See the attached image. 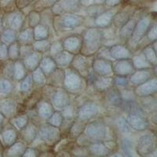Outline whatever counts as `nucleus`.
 Masks as SVG:
<instances>
[{
	"instance_id": "1",
	"label": "nucleus",
	"mask_w": 157,
	"mask_h": 157,
	"mask_svg": "<svg viewBox=\"0 0 157 157\" xmlns=\"http://www.w3.org/2000/svg\"><path fill=\"white\" fill-rule=\"evenodd\" d=\"M104 34L99 29H90L85 32L82 39L81 50L83 55H91L101 47Z\"/></svg>"
},
{
	"instance_id": "2",
	"label": "nucleus",
	"mask_w": 157,
	"mask_h": 157,
	"mask_svg": "<svg viewBox=\"0 0 157 157\" xmlns=\"http://www.w3.org/2000/svg\"><path fill=\"white\" fill-rule=\"evenodd\" d=\"M63 83L65 89L72 93L81 90L84 85L82 75L74 68H68L65 71Z\"/></svg>"
},
{
	"instance_id": "3",
	"label": "nucleus",
	"mask_w": 157,
	"mask_h": 157,
	"mask_svg": "<svg viewBox=\"0 0 157 157\" xmlns=\"http://www.w3.org/2000/svg\"><path fill=\"white\" fill-rule=\"evenodd\" d=\"M81 6L78 0H58L52 6V11L57 15L74 13L79 10Z\"/></svg>"
},
{
	"instance_id": "4",
	"label": "nucleus",
	"mask_w": 157,
	"mask_h": 157,
	"mask_svg": "<svg viewBox=\"0 0 157 157\" xmlns=\"http://www.w3.org/2000/svg\"><path fill=\"white\" fill-rule=\"evenodd\" d=\"M84 132L91 139L101 141L106 139L108 130L107 127L101 122H92L86 125Z\"/></svg>"
},
{
	"instance_id": "5",
	"label": "nucleus",
	"mask_w": 157,
	"mask_h": 157,
	"mask_svg": "<svg viewBox=\"0 0 157 157\" xmlns=\"http://www.w3.org/2000/svg\"><path fill=\"white\" fill-rule=\"evenodd\" d=\"M151 26V18L148 16H144L137 22L130 36V39L131 46H136L139 41L145 36Z\"/></svg>"
},
{
	"instance_id": "6",
	"label": "nucleus",
	"mask_w": 157,
	"mask_h": 157,
	"mask_svg": "<svg viewBox=\"0 0 157 157\" xmlns=\"http://www.w3.org/2000/svg\"><path fill=\"white\" fill-rule=\"evenodd\" d=\"M137 152L141 155H148L155 149V137L152 134L143 136L137 143Z\"/></svg>"
},
{
	"instance_id": "7",
	"label": "nucleus",
	"mask_w": 157,
	"mask_h": 157,
	"mask_svg": "<svg viewBox=\"0 0 157 157\" xmlns=\"http://www.w3.org/2000/svg\"><path fill=\"white\" fill-rule=\"evenodd\" d=\"M39 137L47 144H54L57 142L60 137V132L57 127L51 125H44L40 128L39 132Z\"/></svg>"
},
{
	"instance_id": "8",
	"label": "nucleus",
	"mask_w": 157,
	"mask_h": 157,
	"mask_svg": "<svg viewBox=\"0 0 157 157\" xmlns=\"http://www.w3.org/2000/svg\"><path fill=\"white\" fill-rule=\"evenodd\" d=\"M84 22V17L75 13L64 14L60 17V25L64 29H72L80 26Z\"/></svg>"
},
{
	"instance_id": "9",
	"label": "nucleus",
	"mask_w": 157,
	"mask_h": 157,
	"mask_svg": "<svg viewBox=\"0 0 157 157\" xmlns=\"http://www.w3.org/2000/svg\"><path fill=\"white\" fill-rule=\"evenodd\" d=\"M157 90V79L156 78H150L146 82L137 85L134 93L139 97H146L155 93Z\"/></svg>"
},
{
	"instance_id": "10",
	"label": "nucleus",
	"mask_w": 157,
	"mask_h": 157,
	"mask_svg": "<svg viewBox=\"0 0 157 157\" xmlns=\"http://www.w3.org/2000/svg\"><path fill=\"white\" fill-rule=\"evenodd\" d=\"M73 66V68L80 74L81 75L86 76L89 75L90 64L87 58L83 54H77L74 55L72 61L71 63Z\"/></svg>"
},
{
	"instance_id": "11",
	"label": "nucleus",
	"mask_w": 157,
	"mask_h": 157,
	"mask_svg": "<svg viewBox=\"0 0 157 157\" xmlns=\"http://www.w3.org/2000/svg\"><path fill=\"white\" fill-rule=\"evenodd\" d=\"M93 69L98 75L108 76L113 74V69L111 61L104 59H96L93 62Z\"/></svg>"
},
{
	"instance_id": "12",
	"label": "nucleus",
	"mask_w": 157,
	"mask_h": 157,
	"mask_svg": "<svg viewBox=\"0 0 157 157\" xmlns=\"http://www.w3.org/2000/svg\"><path fill=\"white\" fill-rule=\"evenodd\" d=\"M127 122L130 127L135 130L142 131L148 127V122L145 117L140 114H132L130 113L127 118Z\"/></svg>"
},
{
	"instance_id": "13",
	"label": "nucleus",
	"mask_w": 157,
	"mask_h": 157,
	"mask_svg": "<svg viewBox=\"0 0 157 157\" xmlns=\"http://www.w3.org/2000/svg\"><path fill=\"white\" fill-rule=\"evenodd\" d=\"M62 45L64 50L72 54H77L81 50L82 39L76 36H69L63 41Z\"/></svg>"
},
{
	"instance_id": "14",
	"label": "nucleus",
	"mask_w": 157,
	"mask_h": 157,
	"mask_svg": "<svg viewBox=\"0 0 157 157\" xmlns=\"http://www.w3.org/2000/svg\"><path fill=\"white\" fill-rule=\"evenodd\" d=\"M98 112H99V108L96 104L89 102L84 104L83 105L78 109V117L80 120L85 121L98 114Z\"/></svg>"
},
{
	"instance_id": "15",
	"label": "nucleus",
	"mask_w": 157,
	"mask_h": 157,
	"mask_svg": "<svg viewBox=\"0 0 157 157\" xmlns=\"http://www.w3.org/2000/svg\"><path fill=\"white\" fill-rule=\"evenodd\" d=\"M134 68L132 61H130L129 59H123V60H119L113 69L117 75L125 76L132 73L134 71Z\"/></svg>"
},
{
	"instance_id": "16",
	"label": "nucleus",
	"mask_w": 157,
	"mask_h": 157,
	"mask_svg": "<svg viewBox=\"0 0 157 157\" xmlns=\"http://www.w3.org/2000/svg\"><path fill=\"white\" fill-rule=\"evenodd\" d=\"M42 59V55L39 52L32 51L28 55L24 57L23 64L25 68L29 71H34L39 65V63Z\"/></svg>"
},
{
	"instance_id": "17",
	"label": "nucleus",
	"mask_w": 157,
	"mask_h": 157,
	"mask_svg": "<svg viewBox=\"0 0 157 157\" xmlns=\"http://www.w3.org/2000/svg\"><path fill=\"white\" fill-rule=\"evenodd\" d=\"M116 12L115 10H105L95 17L94 24L98 28L109 27L113 23V17Z\"/></svg>"
},
{
	"instance_id": "18",
	"label": "nucleus",
	"mask_w": 157,
	"mask_h": 157,
	"mask_svg": "<svg viewBox=\"0 0 157 157\" xmlns=\"http://www.w3.org/2000/svg\"><path fill=\"white\" fill-rule=\"evenodd\" d=\"M109 51L114 60H123V59H130L131 57L130 50L123 45H114L109 49Z\"/></svg>"
},
{
	"instance_id": "19",
	"label": "nucleus",
	"mask_w": 157,
	"mask_h": 157,
	"mask_svg": "<svg viewBox=\"0 0 157 157\" xmlns=\"http://www.w3.org/2000/svg\"><path fill=\"white\" fill-rule=\"evenodd\" d=\"M69 102V96L67 91L65 90H57L53 97V104L58 109H62L65 106L68 105Z\"/></svg>"
},
{
	"instance_id": "20",
	"label": "nucleus",
	"mask_w": 157,
	"mask_h": 157,
	"mask_svg": "<svg viewBox=\"0 0 157 157\" xmlns=\"http://www.w3.org/2000/svg\"><path fill=\"white\" fill-rule=\"evenodd\" d=\"M8 25L10 29L14 31L20 30L22 28L24 23V14L21 11L11 13L7 17Z\"/></svg>"
},
{
	"instance_id": "21",
	"label": "nucleus",
	"mask_w": 157,
	"mask_h": 157,
	"mask_svg": "<svg viewBox=\"0 0 157 157\" xmlns=\"http://www.w3.org/2000/svg\"><path fill=\"white\" fill-rule=\"evenodd\" d=\"M94 86L98 91H105L113 86V79L110 77L98 75L93 80Z\"/></svg>"
},
{
	"instance_id": "22",
	"label": "nucleus",
	"mask_w": 157,
	"mask_h": 157,
	"mask_svg": "<svg viewBox=\"0 0 157 157\" xmlns=\"http://www.w3.org/2000/svg\"><path fill=\"white\" fill-rule=\"evenodd\" d=\"M73 57L74 54L63 50L54 57V61H55L57 66L63 68V67H68L72 61Z\"/></svg>"
},
{
	"instance_id": "23",
	"label": "nucleus",
	"mask_w": 157,
	"mask_h": 157,
	"mask_svg": "<svg viewBox=\"0 0 157 157\" xmlns=\"http://www.w3.org/2000/svg\"><path fill=\"white\" fill-rule=\"evenodd\" d=\"M151 78V72L147 69H139L130 76V82L134 85H139Z\"/></svg>"
},
{
	"instance_id": "24",
	"label": "nucleus",
	"mask_w": 157,
	"mask_h": 157,
	"mask_svg": "<svg viewBox=\"0 0 157 157\" xmlns=\"http://www.w3.org/2000/svg\"><path fill=\"white\" fill-rule=\"evenodd\" d=\"M133 15V11L131 10H125L121 12L116 13L113 17V22L117 28H121L123 25H125Z\"/></svg>"
},
{
	"instance_id": "25",
	"label": "nucleus",
	"mask_w": 157,
	"mask_h": 157,
	"mask_svg": "<svg viewBox=\"0 0 157 157\" xmlns=\"http://www.w3.org/2000/svg\"><path fill=\"white\" fill-rule=\"evenodd\" d=\"M137 20L134 18H130L128 21L123 25L121 28H120V36L124 40H128L130 38L132 32L134 31L135 25L137 24Z\"/></svg>"
},
{
	"instance_id": "26",
	"label": "nucleus",
	"mask_w": 157,
	"mask_h": 157,
	"mask_svg": "<svg viewBox=\"0 0 157 157\" xmlns=\"http://www.w3.org/2000/svg\"><path fill=\"white\" fill-rule=\"evenodd\" d=\"M39 68L43 70L45 74L50 75L56 70L57 64H56L54 59L50 57H45L41 59L40 63H39Z\"/></svg>"
},
{
	"instance_id": "27",
	"label": "nucleus",
	"mask_w": 157,
	"mask_h": 157,
	"mask_svg": "<svg viewBox=\"0 0 157 157\" xmlns=\"http://www.w3.org/2000/svg\"><path fill=\"white\" fill-rule=\"evenodd\" d=\"M16 109L14 101L6 99L0 102V113L6 117H10Z\"/></svg>"
},
{
	"instance_id": "28",
	"label": "nucleus",
	"mask_w": 157,
	"mask_h": 157,
	"mask_svg": "<svg viewBox=\"0 0 157 157\" xmlns=\"http://www.w3.org/2000/svg\"><path fill=\"white\" fill-rule=\"evenodd\" d=\"M90 152L95 156H106L109 154V150L105 144L101 142L93 143L89 147Z\"/></svg>"
},
{
	"instance_id": "29",
	"label": "nucleus",
	"mask_w": 157,
	"mask_h": 157,
	"mask_svg": "<svg viewBox=\"0 0 157 157\" xmlns=\"http://www.w3.org/2000/svg\"><path fill=\"white\" fill-rule=\"evenodd\" d=\"M54 107L47 101H42L38 105V113L43 119H49L54 113Z\"/></svg>"
},
{
	"instance_id": "30",
	"label": "nucleus",
	"mask_w": 157,
	"mask_h": 157,
	"mask_svg": "<svg viewBox=\"0 0 157 157\" xmlns=\"http://www.w3.org/2000/svg\"><path fill=\"white\" fill-rule=\"evenodd\" d=\"M1 139L6 146H10L16 141L17 133L13 129H8L1 134Z\"/></svg>"
},
{
	"instance_id": "31",
	"label": "nucleus",
	"mask_w": 157,
	"mask_h": 157,
	"mask_svg": "<svg viewBox=\"0 0 157 157\" xmlns=\"http://www.w3.org/2000/svg\"><path fill=\"white\" fill-rule=\"evenodd\" d=\"M132 63L133 65H134V68H137L138 70L148 69V68H150L152 67V64L147 61V59L145 58V57L143 54L133 57Z\"/></svg>"
},
{
	"instance_id": "32",
	"label": "nucleus",
	"mask_w": 157,
	"mask_h": 157,
	"mask_svg": "<svg viewBox=\"0 0 157 157\" xmlns=\"http://www.w3.org/2000/svg\"><path fill=\"white\" fill-rule=\"evenodd\" d=\"M22 136L24 139L27 142L30 143L34 141V139L37 136V130L36 127L33 124H29L27 125L23 129L22 131Z\"/></svg>"
},
{
	"instance_id": "33",
	"label": "nucleus",
	"mask_w": 157,
	"mask_h": 157,
	"mask_svg": "<svg viewBox=\"0 0 157 157\" xmlns=\"http://www.w3.org/2000/svg\"><path fill=\"white\" fill-rule=\"evenodd\" d=\"M107 99L112 105L116 106H121L123 102L122 94L116 89H113L109 91L107 95Z\"/></svg>"
},
{
	"instance_id": "34",
	"label": "nucleus",
	"mask_w": 157,
	"mask_h": 157,
	"mask_svg": "<svg viewBox=\"0 0 157 157\" xmlns=\"http://www.w3.org/2000/svg\"><path fill=\"white\" fill-rule=\"evenodd\" d=\"M25 149L26 148L23 143L14 142L12 145L10 146L7 151V155L9 156H22Z\"/></svg>"
},
{
	"instance_id": "35",
	"label": "nucleus",
	"mask_w": 157,
	"mask_h": 157,
	"mask_svg": "<svg viewBox=\"0 0 157 157\" xmlns=\"http://www.w3.org/2000/svg\"><path fill=\"white\" fill-rule=\"evenodd\" d=\"M26 75V68L22 61H17L13 66V78L15 80H21Z\"/></svg>"
},
{
	"instance_id": "36",
	"label": "nucleus",
	"mask_w": 157,
	"mask_h": 157,
	"mask_svg": "<svg viewBox=\"0 0 157 157\" xmlns=\"http://www.w3.org/2000/svg\"><path fill=\"white\" fill-rule=\"evenodd\" d=\"M33 36H34L35 40L47 39L49 36V30L43 25H37L36 27H34Z\"/></svg>"
},
{
	"instance_id": "37",
	"label": "nucleus",
	"mask_w": 157,
	"mask_h": 157,
	"mask_svg": "<svg viewBox=\"0 0 157 157\" xmlns=\"http://www.w3.org/2000/svg\"><path fill=\"white\" fill-rule=\"evenodd\" d=\"M17 39V35L14 30L11 29H5L1 35V40L6 45L14 43Z\"/></svg>"
},
{
	"instance_id": "38",
	"label": "nucleus",
	"mask_w": 157,
	"mask_h": 157,
	"mask_svg": "<svg viewBox=\"0 0 157 157\" xmlns=\"http://www.w3.org/2000/svg\"><path fill=\"white\" fill-rule=\"evenodd\" d=\"M34 39V36H33V30L31 29H28L22 31L17 37L18 41H19L20 43H21L25 45L32 43V39Z\"/></svg>"
},
{
	"instance_id": "39",
	"label": "nucleus",
	"mask_w": 157,
	"mask_h": 157,
	"mask_svg": "<svg viewBox=\"0 0 157 157\" xmlns=\"http://www.w3.org/2000/svg\"><path fill=\"white\" fill-rule=\"evenodd\" d=\"M121 147L123 152L127 156H134L135 154L133 142L128 138H123L122 140Z\"/></svg>"
},
{
	"instance_id": "40",
	"label": "nucleus",
	"mask_w": 157,
	"mask_h": 157,
	"mask_svg": "<svg viewBox=\"0 0 157 157\" xmlns=\"http://www.w3.org/2000/svg\"><path fill=\"white\" fill-rule=\"evenodd\" d=\"M32 77V81H33L36 84H38V85H43V84H44L45 82H46V81H47L45 73L39 67L36 68V69L33 71Z\"/></svg>"
},
{
	"instance_id": "41",
	"label": "nucleus",
	"mask_w": 157,
	"mask_h": 157,
	"mask_svg": "<svg viewBox=\"0 0 157 157\" xmlns=\"http://www.w3.org/2000/svg\"><path fill=\"white\" fill-rule=\"evenodd\" d=\"M50 43L47 39H42V40H36L33 43V49L35 51L43 53L50 50Z\"/></svg>"
},
{
	"instance_id": "42",
	"label": "nucleus",
	"mask_w": 157,
	"mask_h": 157,
	"mask_svg": "<svg viewBox=\"0 0 157 157\" xmlns=\"http://www.w3.org/2000/svg\"><path fill=\"white\" fill-rule=\"evenodd\" d=\"M29 123V119L26 116H21L19 117H16L11 120V123L14 126L17 130H22Z\"/></svg>"
},
{
	"instance_id": "43",
	"label": "nucleus",
	"mask_w": 157,
	"mask_h": 157,
	"mask_svg": "<svg viewBox=\"0 0 157 157\" xmlns=\"http://www.w3.org/2000/svg\"><path fill=\"white\" fill-rule=\"evenodd\" d=\"M63 116L60 112H54L49 120V124L54 127H60L63 123Z\"/></svg>"
},
{
	"instance_id": "44",
	"label": "nucleus",
	"mask_w": 157,
	"mask_h": 157,
	"mask_svg": "<svg viewBox=\"0 0 157 157\" xmlns=\"http://www.w3.org/2000/svg\"><path fill=\"white\" fill-rule=\"evenodd\" d=\"M8 57L11 60H17L20 57V46L19 43H11L10 47L8 48Z\"/></svg>"
},
{
	"instance_id": "45",
	"label": "nucleus",
	"mask_w": 157,
	"mask_h": 157,
	"mask_svg": "<svg viewBox=\"0 0 157 157\" xmlns=\"http://www.w3.org/2000/svg\"><path fill=\"white\" fill-rule=\"evenodd\" d=\"M143 54L147 59V61L152 64L155 65L157 63L156 54H155V50L152 47H147L143 51Z\"/></svg>"
},
{
	"instance_id": "46",
	"label": "nucleus",
	"mask_w": 157,
	"mask_h": 157,
	"mask_svg": "<svg viewBox=\"0 0 157 157\" xmlns=\"http://www.w3.org/2000/svg\"><path fill=\"white\" fill-rule=\"evenodd\" d=\"M13 90V85L10 81L6 78L0 79V94H9Z\"/></svg>"
},
{
	"instance_id": "47",
	"label": "nucleus",
	"mask_w": 157,
	"mask_h": 157,
	"mask_svg": "<svg viewBox=\"0 0 157 157\" xmlns=\"http://www.w3.org/2000/svg\"><path fill=\"white\" fill-rule=\"evenodd\" d=\"M88 8H89L88 12H89L90 15L91 17H96L98 15H99L100 13H101L102 12L105 11V8H104L103 6L95 5V3L88 6Z\"/></svg>"
},
{
	"instance_id": "48",
	"label": "nucleus",
	"mask_w": 157,
	"mask_h": 157,
	"mask_svg": "<svg viewBox=\"0 0 157 157\" xmlns=\"http://www.w3.org/2000/svg\"><path fill=\"white\" fill-rule=\"evenodd\" d=\"M40 21H41V16H40V14L38 12L32 11L29 13V21L32 27H36V25H39Z\"/></svg>"
},
{
	"instance_id": "49",
	"label": "nucleus",
	"mask_w": 157,
	"mask_h": 157,
	"mask_svg": "<svg viewBox=\"0 0 157 157\" xmlns=\"http://www.w3.org/2000/svg\"><path fill=\"white\" fill-rule=\"evenodd\" d=\"M32 85V75H27L26 77H25L23 79V81L21 82V92H28V91L30 90L31 86Z\"/></svg>"
},
{
	"instance_id": "50",
	"label": "nucleus",
	"mask_w": 157,
	"mask_h": 157,
	"mask_svg": "<svg viewBox=\"0 0 157 157\" xmlns=\"http://www.w3.org/2000/svg\"><path fill=\"white\" fill-rule=\"evenodd\" d=\"M116 123H117L118 128H119V130H120L122 133L127 134V133L130 132V127L129 126L127 122L124 119L120 118V119H119V120H117Z\"/></svg>"
},
{
	"instance_id": "51",
	"label": "nucleus",
	"mask_w": 157,
	"mask_h": 157,
	"mask_svg": "<svg viewBox=\"0 0 157 157\" xmlns=\"http://www.w3.org/2000/svg\"><path fill=\"white\" fill-rule=\"evenodd\" d=\"M63 50H64V49H63L62 43H61V42H55V43L50 44V50H49L50 51L51 55L55 57L57 54H58L59 53L62 51Z\"/></svg>"
},
{
	"instance_id": "52",
	"label": "nucleus",
	"mask_w": 157,
	"mask_h": 157,
	"mask_svg": "<svg viewBox=\"0 0 157 157\" xmlns=\"http://www.w3.org/2000/svg\"><path fill=\"white\" fill-rule=\"evenodd\" d=\"M98 58L100 59H104V60H107V61H115L114 58L112 57L110 54V51H109V49L107 48H101L99 49V53H98Z\"/></svg>"
},
{
	"instance_id": "53",
	"label": "nucleus",
	"mask_w": 157,
	"mask_h": 157,
	"mask_svg": "<svg viewBox=\"0 0 157 157\" xmlns=\"http://www.w3.org/2000/svg\"><path fill=\"white\" fill-rule=\"evenodd\" d=\"M62 109L63 110L62 112H61V114H62L63 118H64V119H66V120H71V119L73 118L75 113H74V109L72 106L68 105L63 108Z\"/></svg>"
},
{
	"instance_id": "54",
	"label": "nucleus",
	"mask_w": 157,
	"mask_h": 157,
	"mask_svg": "<svg viewBox=\"0 0 157 157\" xmlns=\"http://www.w3.org/2000/svg\"><path fill=\"white\" fill-rule=\"evenodd\" d=\"M157 26L155 25H152V27L150 28L148 30V39H149L151 42H155L157 39Z\"/></svg>"
},
{
	"instance_id": "55",
	"label": "nucleus",
	"mask_w": 157,
	"mask_h": 157,
	"mask_svg": "<svg viewBox=\"0 0 157 157\" xmlns=\"http://www.w3.org/2000/svg\"><path fill=\"white\" fill-rule=\"evenodd\" d=\"M113 83L116 84V86H120V87H125L128 85V80L125 77L118 75V77H116L113 80Z\"/></svg>"
},
{
	"instance_id": "56",
	"label": "nucleus",
	"mask_w": 157,
	"mask_h": 157,
	"mask_svg": "<svg viewBox=\"0 0 157 157\" xmlns=\"http://www.w3.org/2000/svg\"><path fill=\"white\" fill-rule=\"evenodd\" d=\"M58 0H39L37 2L38 7L40 8H47L53 6L55 2H57Z\"/></svg>"
},
{
	"instance_id": "57",
	"label": "nucleus",
	"mask_w": 157,
	"mask_h": 157,
	"mask_svg": "<svg viewBox=\"0 0 157 157\" xmlns=\"http://www.w3.org/2000/svg\"><path fill=\"white\" fill-rule=\"evenodd\" d=\"M8 58H9V57H8L7 45L2 43V44L0 45V60L5 61Z\"/></svg>"
},
{
	"instance_id": "58",
	"label": "nucleus",
	"mask_w": 157,
	"mask_h": 157,
	"mask_svg": "<svg viewBox=\"0 0 157 157\" xmlns=\"http://www.w3.org/2000/svg\"><path fill=\"white\" fill-rule=\"evenodd\" d=\"M123 0H105V3L107 6L115 7L116 6L120 5Z\"/></svg>"
},
{
	"instance_id": "59",
	"label": "nucleus",
	"mask_w": 157,
	"mask_h": 157,
	"mask_svg": "<svg viewBox=\"0 0 157 157\" xmlns=\"http://www.w3.org/2000/svg\"><path fill=\"white\" fill-rule=\"evenodd\" d=\"M36 150L34 149V148H26L25 151V152H24L23 155L22 156H36Z\"/></svg>"
},
{
	"instance_id": "60",
	"label": "nucleus",
	"mask_w": 157,
	"mask_h": 157,
	"mask_svg": "<svg viewBox=\"0 0 157 157\" xmlns=\"http://www.w3.org/2000/svg\"><path fill=\"white\" fill-rule=\"evenodd\" d=\"M78 1L81 6H86V7L95 3V0H78Z\"/></svg>"
},
{
	"instance_id": "61",
	"label": "nucleus",
	"mask_w": 157,
	"mask_h": 157,
	"mask_svg": "<svg viewBox=\"0 0 157 157\" xmlns=\"http://www.w3.org/2000/svg\"><path fill=\"white\" fill-rule=\"evenodd\" d=\"M3 120H4V116L2 114V113H0V126L2 125V122H3Z\"/></svg>"
},
{
	"instance_id": "62",
	"label": "nucleus",
	"mask_w": 157,
	"mask_h": 157,
	"mask_svg": "<svg viewBox=\"0 0 157 157\" xmlns=\"http://www.w3.org/2000/svg\"><path fill=\"white\" fill-rule=\"evenodd\" d=\"M2 29V18L0 17V30Z\"/></svg>"
},
{
	"instance_id": "63",
	"label": "nucleus",
	"mask_w": 157,
	"mask_h": 157,
	"mask_svg": "<svg viewBox=\"0 0 157 157\" xmlns=\"http://www.w3.org/2000/svg\"><path fill=\"white\" fill-rule=\"evenodd\" d=\"M96 1H98V2H105V0H95V2H96Z\"/></svg>"
}]
</instances>
